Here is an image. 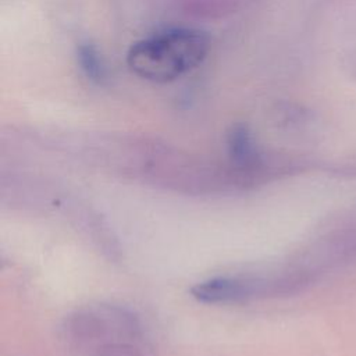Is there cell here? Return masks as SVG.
<instances>
[{"label": "cell", "mask_w": 356, "mask_h": 356, "mask_svg": "<svg viewBox=\"0 0 356 356\" xmlns=\"http://www.w3.org/2000/svg\"><path fill=\"white\" fill-rule=\"evenodd\" d=\"M210 47L209 36L193 28H170L135 42L127 54L129 68L140 78L170 82L196 68Z\"/></svg>", "instance_id": "obj_1"}, {"label": "cell", "mask_w": 356, "mask_h": 356, "mask_svg": "<svg viewBox=\"0 0 356 356\" xmlns=\"http://www.w3.org/2000/svg\"><path fill=\"white\" fill-rule=\"evenodd\" d=\"M64 339L83 356L115 342L143 343V327L131 310L97 303L71 313L63 324Z\"/></svg>", "instance_id": "obj_2"}, {"label": "cell", "mask_w": 356, "mask_h": 356, "mask_svg": "<svg viewBox=\"0 0 356 356\" xmlns=\"http://www.w3.org/2000/svg\"><path fill=\"white\" fill-rule=\"evenodd\" d=\"M76 60L79 68L86 78L95 83H103L107 76L104 61L99 50L92 43H81L76 49Z\"/></svg>", "instance_id": "obj_3"}, {"label": "cell", "mask_w": 356, "mask_h": 356, "mask_svg": "<svg viewBox=\"0 0 356 356\" xmlns=\"http://www.w3.org/2000/svg\"><path fill=\"white\" fill-rule=\"evenodd\" d=\"M92 356H145V348L139 342H115L97 349Z\"/></svg>", "instance_id": "obj_4"}]
</instances>
